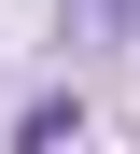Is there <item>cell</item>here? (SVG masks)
<instances>
[{
  "label": "cell",
  "mask_w": 140,
  "mask_h": 154,
  "mask_svg": "<svg viewBox=\"0 0 140 154\" xmlns=\"http://www.w3.org/2000/svg\"><path fill=\"white\" fill-rule=\"evenodd\" d=\"M70 140H84V98H42V112L14 126V154H70Z\"/></svg>",
  "instance_id": "1"
}]
</instances>
